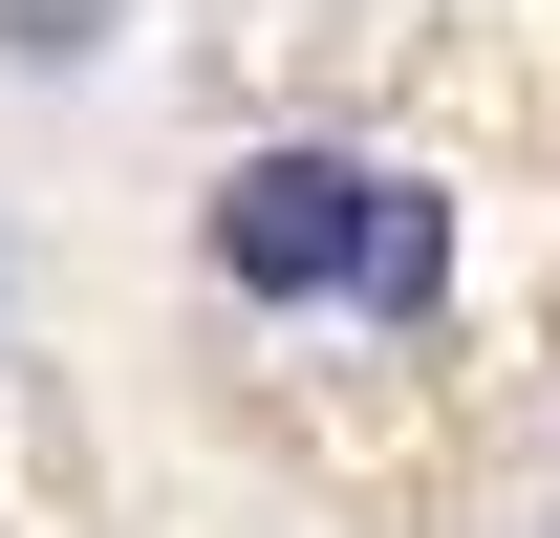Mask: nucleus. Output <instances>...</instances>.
Returning a JSON list of instances; mask_svg holds the SVG:
<instances>
[{"label": "nucleus", "instance_id": "obj_1", "mask_svg": "<svg viewBox=\"0 0 560 538\" xmlns=\"http://www.w3.org/2000/svg\"><path fill=\"white\" fill-rule=\"evenodd\" d=\"M366 215H388L366 151H237V195H215V280H237V302H346V280H366Z\"/></svg>", "mask_w": 560, "mask_h": 538}, {"label": "nucleus", "instance_id": "obj_2", "mask_svg": "<svg viewBox=\"0 0 560 538\" xmlns=\"http://www.w3.org/2000/svg\"><path fill=\"white\" fill-rule=\"evenodd\" d=\"M431 280H453V195H410V173H388V215H366V280H346V302L431 324Z\"/></svg>", "mask_w": 560, "mask_h": 538}]
</instances>
